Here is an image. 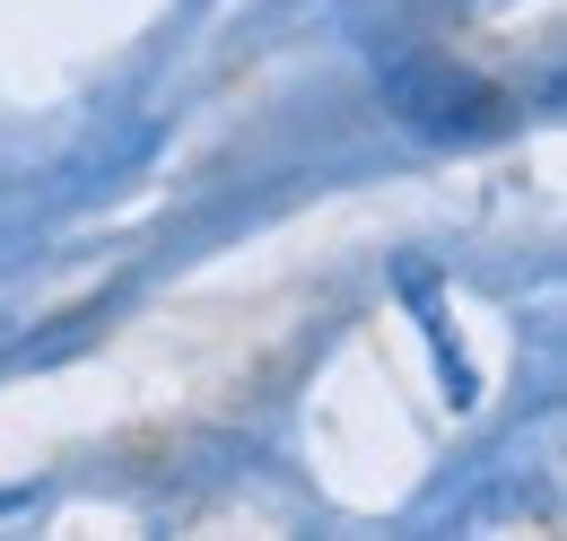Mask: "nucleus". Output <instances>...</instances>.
<instances>
[{
  "label": "nucleus",
  "instance_id": "f257e3e1",
  "mask_svg": "<svg viewBox=\"0 0 567 541\" xmlns=\"http://www.w3.org/2000/svg\"><path fill=\"white\" fill-rule=\"evenodd\" d=\"M384 96L402 105V123H420L436 140H472V132L497 123V88H481V79H463V70H445V62L384 70Z\"/></svg>",
  "mask_w": 567,
  "mask_h": 541
},
{
  "label": "nucleus",
  "instance_id": "f03ea898",
  "mask_svg": "<svg viewBox=\"0 0 567 541\" xmlns=\"http://www.w3.org/2000/svg\"><path fill=\"white\" fill-rule=\"evenodd\" d=\"M9 507H18V489H0V516H9Z\"/></svg>",
  "mask_w": 567,
  "mask_h": 541
}]
</instances>
